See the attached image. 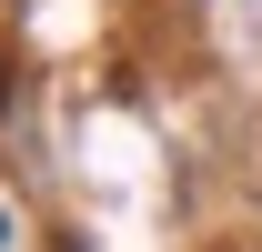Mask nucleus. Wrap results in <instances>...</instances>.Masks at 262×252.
<instances>
[{"instance_id": "nucleus-1", "label": "nucleus", "mask_w": 262, "mask_h": 252, "mask_svg": "<svg viewBox=\"0 0 262 252\" xmlns=\"http://www.w3.org/2000/svg\"><path fill=\"white\" fill-rule=\"evenodd\" d=\"M0 242H10V222H0Z\"/></svg>"}]
</instances>
